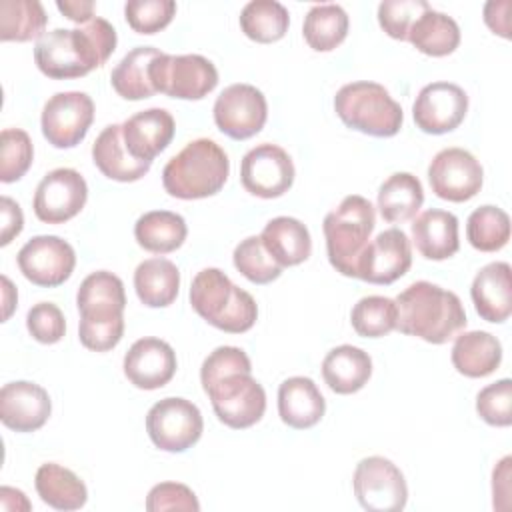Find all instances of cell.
<instances>
[{
	"instance_id": "cell-36",
	"label": "cell",
	"mask_w": 512,
	"mask_h": 512,
	"mask_svg": "<svg viewBox=\"0 0 512 512\" xmlns=\"http://www.w3.org/2000/svg\"><path fill=\"white\" fill-rule=\"evenodd\" d=\"M46 10L38 0H2L0 2V40L28 42L40 40L46 32Z\"/></svg>"
},
{
	"instance_id": "cell-30",
	"label": "cell",
	"mask_w": 512,
	"mask_h": 512,
	"mask_svg": "<svg viewBox=\"0 0 512 512\" xmlns=\"http://www.w3.org/2000/svg\"><path fill=\"white\" fill-rule=\"evenodd\" d=\"M180 288V270L168 258H148L134 270V290L148 308L170 306Z\"/></svg>"
},
{
	"instance_id": "cell-2",
	"label": "cell",
	"mask_w": 512,
	"mask_h": 512,
	"mask_svg": "<svg viewBox=\"0 0 512 512\" xmlns=\"http://www.w3.org/2000/svg\"><path fill=\"white\" fill-rule=\"evenodd\" d=\"M394 302L398 308L396 330L430 344H444L456 338L466 326V312L460 298L438 284L426 280L412 282Z\"/></svg>"
},
{
	"instance_id": "cell-31",
	"label": "cell",
	"mask_w": 512,
	"mask_h": 512,
	"mask_svg": "<svg viewBox=\"0 0 512 512\" xmlns=\"http://www.w3.org/2000/svg\"><path fill=\"white\" fill-rule=\"evenodd\" d=\"M34 486L42 502L56 510H78L88 500L86 484L70 468L54 462H46L36 470Z\"/></svg>"
},
{
	"instance_id": "cell-34",
	"label": "cell",
	"mask_w": 512,
	"mask_h": 512,
	"mask_svg": "<svg viewBox=\"0 0 512 512\" xmlns=\"http://www.w3.org/2000/svg\"><path fill=\"white\" fill-rule=\"evenodd\" d=\"M160 54L154 46L132 48L112 70L110 84L126 100H144L156 94L150 78L152 60Z\"/></svg>"
},
{
	"instance_id": "cell-25",
	"label": "cell",
	"mask_w": 512,
	"mask_h": 512,
	"mask_svg": "<svg viewBox=\"0 0 512 512\" xmlns=\"http://www.w3.org/2000/svg\"><path fill=\"white\" fill-rule=\"evenodd\" d=\"M92 160L96 168L110 180L136 182L148 174L152 162L136 160L122 138V124H108L92 144Z\"/></svg>"
},
{
	"instance_id": "cell-27",
	"label": "cell",
	"mask_w": 512,
	"mask_h": 512,
	"mask_svg": "<svg viewBox=\"0 0 512 512\" xmlns=\"http://www.w3.org/2000/svg\"><path fill=\"white\" fill-rule=\"evenodd\" d=\"M370 376L372 358L358 346H336L322 360V378L336 394H354L362 390Z\"/></svg>"
},
{
	"instance_id": "cell-51",
	"label": "cell",
	"mask_w": 512,
	"mask_h": 512,
	"mask_svg": "<svg viewBox=\"0 0 512 512\" xmlns=\"http://www.w3.org/2000/svg\"><path fill=\"white\" fill-rule=\"evenodd\" d=\"M508 10H510V2L508 0H500V2H486L484 6V22L486 26L502 36V38H510V20H508Z\"/></svg>"
},
{
	"instance_id": "cell-9",
	"label": "cell",
	"mask_w": 512,
	"mask_h": 512,
	"mask_svg": "<svg viewBox=\"0 0 512 512\" xmlns=\"http://www.w3.org/2000/svg\"><path fill=\"white\" fill-rule=\"evenodd\" d=\"M204 430L198 406L186 398H162L146 414V432L152 444L164 452L192 448Z\"/></svg>"
},
{
	"instance_id": "cell-52",
	"label": "cell",
	"mask_w": 512,
	"mask_h": 512,
	"mask_svg": "<svg viewBox=\"0 0 512 512\" xmlns=\"http://www.w3.org/2000/svg\"><path fill=\"white\" fill-rule=\"evenodd\" d=\"M56 6H58V10L68 18V20H72V22H90V20H94L96 16H94V8H96V4L92 2V0H58L56 2Z\"/></svg>"
},
{
	"instance_id": "cell-26",
	"label": "cell",
	"mask_w": 512,
	"mask_h": 512,
	"mask_svg": "<svg viewBox=\"0 0 512 512\" xmlns=\"http://www.w3.org/2000/svg\"><path fill=\"white\" fill-rule=\"evenodd\" d=\"M412 242L428 260H446L460 248L458 218L440 208L418 214L412 222Z\"/></svg>"
},
{
	"instance_id": "cell-46",
	"label": "cell",
	"mask_w": 512,
	"mask_h": 512,
	"mask_svg": "<svg viewBox=\"0 0 512 512\" xmlns=\"http://www.w3.org/2000/svg\"><path fill=\"white\" fill-rule=\"evenodd\" d=\"M26 328L40 344H56L66 334V320L56 304L38 302L26 314Z\"/></svg>"
},
{
	"instance_id": "cell-35",
	"label": "cell",
	"mask_w": 512,
	"mask_h": 512,
	"mask_svg": "<svg viewBox=\"0 0 512 512\" xmlns=\"http://www.w3.org/2000/svg\"><path fill=\"white\" fill-rule=\"evenodd\" d=\"M422 202V184L410 172H394L378 188V210L386 222L412 220Z\"/></svg>"
},
{
	"instance_id": "cell-50",
	"label": "cell",
	"mask_w": 512,
	"mask_h": 512,
	"mask_svg": "<svg viewBox=\"0 0 512 512\" xmlns=\"http://www.w3.org/2000/svg\"><path fill=\"white\" fill-rule=\"evenodd\" d=\"M510 456H504L494 472H492V496H494V508L506 510L510 500Z\"/></svg>"
},
{
	"instance_id": "cell-16",
	"label": "cell",
	"mask_w": 512,
	"mask_h": 512,
	"mask_svg": "<svg viewBox=\"0 0 512 512\" xmlns=\"http://www.w3.org/2000/svg\"><path fill=\"white\" fill-rule=\"evenodd\" d=\"M88 200V184L74 168L48 172L34 192V214L46 224H62L74 218Z\"/></svg>"
},
{
	"instance_id": "cell-3",
	"label": "cell",
	"mask_w": 512,
	"mask_h": 512,
	"mask_svg": "<svg viewBox=\"0 0 512 512\" xmlns=\"http://www.w3.org/2000/svg\"><path fill=\"white\" fill-rule=\"evenodd\" d=\"M230 174L228 154L210 138L188 142L162 170L164 190L180 200H198L222 190Z\"/></svg>"
},
{
	"instance_id": "cell-1",
	"label": "cell",
	"mask_w": 512,
	"mask_h": 512,
	"mask_svg": "<svg viewBox=\"0 0 512 512\" xmlns=\"http://www.w3.org/2000/svg\"><path fill=\"white\" fill-rule=\"evenodd\" d=\"M114 26L96 16L82 28H56L46 32L34 46L38 70L54 80L80 78L100 68L116 50Z\"/></svg>"
},
{
	"instance_id": "cell-15",
	"label": "cell",
	"mask_w": 512,
	"mask_h": 512,
	"mask_svg": "<svg viewBox=\"0 0 512 512\" xmlns=\"http://www.w3.org/2000/svg\"><path fill=\"white\" fill-rule=\"evenodd\" d=\"M18 268L26 280L42 288L64 284L76 266L74 248L60 236H34L16 256Z\"/></svg>"
},
{
	"instance_id": "cell-43",
	"label": "cell",
	"mask_w": 512,
	"mask_h": 512,
	"mask_svg": "<svg viewBox=\"0 0 512 512\" xmlns=\"http://www.w3.org/2000/svg\"><path fill=\"white\" fill-rule=\"evenodd\" d=\"M176 14L174 0H130L124 6L128 26L138 34H156L166 28Z\"/></svg>"
},
{
	"instance_id": "cell-40",
	"label": "cell",
	"mask_w": 512,
	"mask_h": 512,
	"mask_svg": "<svg viewBox=\"0 0 512 512\" xmlns=\"http://www.w3.org/2000/svg\"><path fill=\"white\" fill-rule=\"evenodd\" d=\"M396 318V302L386 296H364L354 304L350 314L352 328L364 338H380L390 334L396 330Z\"/></svg>"
},
{
	"instance_id": "cell-5",
	"label": "cell",
	"mask_w": 512,
	"mask_h": 512,
	"mask_svg": "<svg viewBox=\"0 0 512 512\" xmlns=\"http://www.w3.org/2000/svg\"><path fill=\"white\" fill-rule=\"evenodd\" d=\"M376 226L370 200L358 194L346 196L338 208L326 214L322 230L330 264L344 276H356V264Z\"/></svg>"
},
{
	"instance_id": "cell-4",
	"label": "cell",
	"mask_w": 512,
	"mask_h": 512,
	"mask_svg": "<svg viewBox=\"0 0 512 512\" xmlns=\"http://www.w3.org/2000/svg\"><path fill=\"white\" fill-rule=\"evenodd\" d=\"M190 304L214 328L228 334L248 332L258 318V306L220 268L200 270L190 286Z\"/></svg>"
},
{
	"instance_id": "cell-14",
	"label": "cell",
	"mask_w": 512,
	"mask_h": 512,
	"mask_svg": "<svg viewBox=\"0 0 512 512\" xmlns=\"http://www.w3.org/2000/svg\"><path fill=\"white\" fill-rule=\"evenodd\" d=\"M294 162L290 154L270 142L248 150L240 164L242 186L258 198H278L286 194L294 182Z\"/></svg>"
},
{
	"instance_id": "cell-23",
	"label": "cell",
	"mask_w": 512,
	"mask_h": 512,
	"mask_svg": "<svg viewBox=\"0 0 512 512\" xmlns=\"http://www.w3.org/2000/svg\"><path fill=\"white\" fill-rule=\"evenodd\" d=\"M470 296L478 316L502 324L512 312V270L508 262H490L472 280Z\"/></svg>"
},
{
	"instance_id": "cell-17",
	"label": "cell",
	"mask_w": 512,
	"mask_h": 512,
	"mask_svg": "<svg viewBox=\"0 0 512 512\" xmlns=\"http://www.w3.org/2000/svg\"><path fill=\"white\" fill-rule=\"evenodd\" d=\"M412 264V246L400 228H388L366 244L356 264V276L370 284H392Z\"/></svg>"
},
{
	"instance_id": "cell-21",
	"label": "cell",
	"mask_w": 512,
	"mask_h": 512,
	"mask_svg": "<svg viewBox=\"0 0 512 512\" xmlns=\"http://www.w3.org/2000/svg\"><path fill=\"white\" fill-rule=\"evenodd\" d=\"M174 130V118L164 108H148L122 122L124 144L142 162H152L172 142Z\"/></svg>"
},
{
	"instance_id": "cell-48",
	"label": "cell",
	"mask_w": 512,
	"mask_h": 512,
	"mask_svg": "<svg viewBox=\"0 0 512 512\" xmlns=\"http://www.w3.org/2000/svg\"><path fill=\"white\" fill-rule=\"evenodd\" d=\"M228 372H252V364L248 354L236 346H218L212 350L200 368V382L202 386L212 382L214 378L228 374Z\"/></svg>"
},
{
	"instance_id": "cell-12",
	"label": "cell",
	"mask_w": 512,
	"mask_h": 512,
	"mask_svg": "<svg viewBox=\"0 0 512 512\" xmlns=\"http://www.w3.org/2000/svg\"><path fill=\"white\" fill-rule=\"evenodd\" d=\"M214 122L218 130L234 140L258 134L268 118L264 94L252 84H230L214 102Z\"/></svg>"
},
{
	"instance_id": "cell-38",
	"label": "cell",
	"mask_w": 512,
	"mask_h": 512,
	"mask_svg": "<svg viewBox=\"0 0 512 512\" xmlns=\"http://www.w3.org/2000/svg\"><path fill=\"white\" fill-rule=\"evenodd\" d=\"M290 26L288 10L276 0H252L240 12L242 32L260 44L280 40Z\"/></svg>"
},
{
	"instance_id": "cell-42",
	"label": "cell",
	"mask_w": 512,
	"mask_h": 512,
	"mask_svg": "<svg viewBox=\"0 0 512 512\" xmlns=\"http://www.w3.org/2000/svg\"><path fill=\"white\" fill-rule=\"evenodd\" d=\"M34 158L30 136L20 128H4L0 134V180L4 184L20 180Z\"/></svg>"
},
{
	"instance_id": "cell-44",
	"label": "cell",
	"mask_w": 512,
	"mask_h": 512,
	"mask_svg": "<svg viewBox=\"0 0 512 512\" xmlns=\"http://www.w3.org/2000/svg\"><path fill=\"white\" fill-rule=\"evenodd\" d=\"M430 8L426 0H384L378 6V24L394 40H408L412 24Z\"/></svg>"
},
{
	"instance_id": "cell-22",
	"label": "cell",
	"mask_w": 512,
	"mask_h": 512,
	"mask_svg": "<svg viewBox=\"0 0 512 512\" xmlns=\"http://www.w3.org/2000/svg\"><path fill=\"white\" fill-rule=\"evenodd\" d=\"M76 306L80 310L82 322L122 320V312L126 308L122 280L108 270L88 274L78 288Z\"/></svg>"
},
{
	"instance_id": "cell-10",
	"label": "cell",
	"mask_w": 512,
	"mask_h": 512,
	"mask_svg": "<svg viewBox=\"0 0 512 512\" xmlns=\"http://www.w3.org/2000/svg\"><path fill=\"white\" fill-rule=\"evenodd\" d=\"M354 496L364 510L400 512L408 502V486L400 468L384 456H368L356 464Z\"/></svg>"
},
{
	"instance_id": "cell-6",
	"label": "cell",
	"mask_w": 512,
	"mask_h": 512,
	"mask_svg": "<svg viewBox=\"0 0 512 512\" xmlns=\"http://www.w3.org/2000/svg\"><path fill=\"white\" fill-rule=\"evenodd\" d=\"M334 110L348 128L376 138L398 134L404 122V112L390 92L368 80L344 84L334 96Z\"/></svg>"
},
{
	"instance_id": "cell-47",
	"label": "cell",
	"mask_w": 512,
	"mask_h": 512,
	"mask_svg": "<svg viewBox=\"0 0 512 512\" xmlns=\"http://www.w3.org/2000/svg\"><path fill=\"white\" fill-rule=\"evenodd\" d=\"M146 510L148 512H164V510H186L198 512L200 502L196 494L180 482H160L152 486L146 496Z\"/></svg>"
},
{
	"instance_id": "cell-19",
	"label": "cell",
	"mask_w": 512,
	"mask_h": 512,
	"mask_svg": "<svg viewBox=\"0 0 512 512\" xmlns=\"http://www.w3.org/2000/svg\"><path fill=\"white\" fill-rule=\"evenodd\" d=\"M122 366L130 384L142 390H156L174 378L178 362L168 342L146 336L128 348Z\"/></svg>"
},
{
	"instance_id": "cell-29",
	"label": "cell",
	"mask_w": 512,
	"mask_h": 512,
	"mask_svg": "<svg viewBox=\"0 0 512 512\" xmlns=\"http://www.w3.org/2000/svg\"><path fill=\"white\" fill-rule=\"evenodd\" d=\"M260 240L282 268L302 264L312 252L308 228L292 216H276L266 222Z\"/></svg>"
},
{
	"instance_id": "cell-28",
	"label": "cell",
	"mask_w": 512,
	"mask_h": 512,
	"mask_svg": "<svg viewBox=\"0 0 512 512\" xmlns=\"http://www.w3.org/2000/svg\"><path fill=\"white\" fill-rule=\"evenodd\" d=\"M454 368L468 378H484L502 362V344L484 330H470L456 336L452 346Z\"/></svg>"
},
{
	"instance_id": "cell-13",
	"label": "cell",
	"mask_w": 512,
	"mask_h": 512,
	"mask_svg": "<svg viewBox=\"0 0 512 512\" xmlns=\"http://www.w3.org/2000/svg\"><path fill=\"white\" fill-rule=\"evenodd\" d=\"M428 182L438 198L448 202H466L480 192L484 170L468 150L444 148L428 166Z\"/></svg>"
},
{
	"instance_id": "cell-54",
	"label": "cell",
	"mask_w": 512,
	"mask_h": 512,
	"mask_svg": "<svg viewBox=\"0 0 512 512\" xmlns=\"http://www.w3.org/2000/svg\"><path fill=\"white\" fill-rule=\"evenodd\" d=\"M16 302H18V294H16V288L12 286L10 278L8 276H2V320L6 322L10 318V314L14 312L16 308Z\"/></svg>"
},
{
	"instance_id": "cell-39",
	"label": "cell",
	"mask_w": 512,
	"mask_h": 512,
	"mask_svg": "<svg viewBox=\"0 0 512 512\" xmlns=\"http://www.w3.org/2000/svg\"><path fill=\"white\" fill-rule=\"evenodd\" d=\"M466 238L480 252H496L510 240V218L498 206L476 208L466 222Z\"/></svg>"
},
{
	"instance_id": "cell-33",
	"label": "cell",
	"mask_w": 512,
	"mask_h": 512,
	"mask_svg": "<svg viewBox=\"0 0 512 512\" xmlns=\"http://www.w3.org/2000/svg\"><path fill=\"white\" fill-rule=\"evenodd\" d=\"M186 234V220L170 210H150L134 224L136 242L154 254L174 252L184 244Z\"/></svg>"
},
{
	"instance_id": "cell-37",
	"label": "cell",
	"mask_w": 512,
	"mask_h": 512,
	"mask_svg": "<svg viewBox=\"0 0 512 512\" xmlns=\"http://www.w3.org/2000/svg\"><path fill=\"white\" fill-rule=\"evenodd\" d=\"M348 24V14L340 4H316L304 16L302 34L312 50L330 52L344 42Z\"/></svg>"
},
{
	"instance_id": "cell-45",
	"label": "cell",
	"mask_w": 512,
	"mask_h": 512,
	"mask_svg": "<svg viewBox=\"0 0 512 512\" xmlns=\"http://www.w3.org/2000/svg\"><path fill=\"white\" fill-rule=\"evenodd\" d=\"M478 416L490 424L506 428L512 424V380L502 378L484 386L476 396Z\"/></svg>"
},
{
	"instance_id": "cell-8",
	"label": "cell",
	"mask_w": 512,
	"mask_h": 512,
	"mask_svg": "<svg viewBox=\"0 0 512 512\" xmlns=\"http://www.w3.org/2000/svg\"><path fill=\"white\" fill-rule=\"evenodd\" d=\"M150 78L156 92L180 100H200L218 84L216 66L200 54L160 52L150 66Z\"/></svg>"
},
{
	"instance_id": "cell-41",
	"label": "cell",
	"mask_w": 512,
	"mask_h": 512,
	"mask_svg": "<svg viewBox=\"0 0 512 512\" xmlns=\"http://www.w3.org/2000/svg\"><path fill=\"white\" fill-rule=\"evenodd\" d=\"M236 270L254 284H268L282 274V266L264 248L260 236L244 238L232 254Z\"/></svg>"
},
{
	"instance_id": "cell-32",
	"label": "cell",
	"mask_w": 512,
	"mask_h": 512,
	"mask_svg": "<svg viewBox=\"0 0 512 512\" xmlns=\"http://www.w3.org/2000/svg\"><path fill=\"white\" fill-rule=\"evenodd\" d=\"M408 42L426 56H448L460 44V28L452 16L428 8L412 24Z\"/></svg>"
},
{
	"instance_id": "cell-49",
	"label": "cell",
	"mask_w": 512,
	"mask_h": 512,
	"mask_svg": "<svg viewBox=\"0 0 512 512\" xmlns=\"http://www.w3.org/2000/svg\"><path fill=\"white\" fill-rule=\"evenodd\" d=\"M0 212H2V226H0V246H8L24 228V214L8 196H2L0 200Z\"/></svg>"
},
{
	"instance_id": "cell-18",
	"label": "cell",
	"mask_w": 512,
	"mask_h": 512,
	"mask_svg": "<svg viewBox=\"0 0 512 512\" xmlns=\"http://www.w3.org/2000/svg\"><path fill=\"white\" fill-rule=\"evenodd\" d=\"M466 112L468 96L452 82L426 84L412 104L414 122L426 134H446L456 130Z\"/></svg>"
},
{
	"instance_id": "cell-11",
	"label": "cell",
	"mask_w": 512,
	"mask_h": 512,
	"mask_svg": "<svg viewBox=\"0 0 512 512\" xmlns=\"http://www.w3.org/2000/svg\"><path fill=\"white\" fill-rule=\"evenodd\" d=\"M94 120V102L86 92H58L42 108V134L54 148H74Z\"/></svg>"
},
{
	"instance_id": "cell-53",
	"label": "cell",
	"mask_w": 512,
	"mask_h": 512,
	"mask_svg": "<svg viewBox=\"0 0 512 512\" xmlns=\"http://www.w3.org/2000/svg\"><path fill=\"white\" fill-rule=\"evenodd\" d=\"M0 508L6 510V512H18V510H24L28 512L32 508V504L28 502L26 494L22 490H16V488H10V486H2L0 488Z\"/></svg>"
},
{
	"instance_id": "cell-24",
	"label": "cell",
	"mask_w": 512,
	"mask_h": 512,
	"mask_svg": "<svg viewBox=\"0 0 512 512\" xmlns=\"http://www.w3.org/2000/svg\"><path fill=\"white\" fill-rule=\"evenodd\" d=\"M326 400L312 378L292 376L278 388V414L282 422L296 430L312 428L322 420Z\"/></svg>"
},
{
	"instance_id": "cell-7",
	"label": "cell",
	"mask_w": 512,
	"mask_h": 512,
	"mask_svg": "<svg viewBox=\"0 0 512 512\" xmlns=\"http://www.w3.org/2000/svg\"><path fill=\"white\" fill-rule=\"evenodd\" d=\"M218 420L234 430L250 428L264 416L266 392L252 372H228L202 386Z\"/></svg>"
},
{
	"instance_id": "cell-20",
	"label": "cell",
	"mask_w": 512,
	"mask_h": 512,
	"mask_svg": "<svg viewBox=\"0 0 512 512\" xmlns=\"http://www.w3.org/2000/svg\"><path fill=\"white\" fill-rule=\"evenodd\" d=\"M52 412L48 392L34 382H8L0 390V420L14 432H34L42 428Z\"/></svg>"
}]
</instances>
